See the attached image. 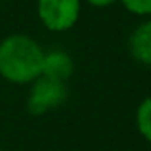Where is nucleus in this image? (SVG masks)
<instances>
[{"label":"nucleus","instance_id":"1","mask_svg":"<svg viewBox=\"0 0 151 151\" xmlns=\"http://www.w3.org/2000/svg\"><path fill=\"white\" fill-rule=\"evenodd\" d=\"M45 53L41 46L23 34H14L0 43V73L14 84H27L41 77Z\"/></svg>","mask_w":151,"mask_h":151},{"label":"nucleus","instance_id":"2","mask_svg":"<svg viewBox=\"0 0 151 151\" xmlns=\"http://www.w3.org/2000/svg\"><path fill=\"white\" fill-rule=\"evenodd\" d=\"M37 13L46 29L60 32L71 29L80 14V0H39Z\"/></svg>","mask_w":151,"mask_h":151},{"label":"nucleus","instance_id":"3","mask_svg":"<svg viewBox=\"0 0 151 151\" xmlns=\"http://www.w3.org/2000/svg\"><path fill=\"white\" fill-rule=\"evenodd\" d=\"M66 94L68 93H66L64 82H57V80L41 77L30 91L29 110H30V114L39 116V114L53 109V107L62 105L66 100Z\"/></svg>","mask_w":151,"mask_h":151},{"label":"nucleus","instance_id":"4","mask_svg":"<svg viewBox=\"0 0 151 151\" xmlns=\"http://www.w3.org/2000/svg\"><path fill=\"white\" fill-rule=\"evenodd\" d=\"M71 73H73V60L68 53L60 50H52L45 53L43 69H41L43 77L57 80V82H64Z\"/></svg>","mask_w":151,"mask_h":151},{"label":"nucleus","instance_id":"5","mask_svg":"<svg viewBox=\"0 0 151 151\" xmlns=\"http://www.w3.org/2000/svg\"><path fill=\"white\" fill-rule=\"evenodd\" d=\"M130 52L139 62L151 66V22L135 29L130 37Z\"/></svg>","mask_w":151,"mask_h":151},{"label":"nucleus","instance_id":"6","mask_svg":"<svg viewBox=\"0 0 151 151\" xmlns=\"http://www.w3.org/2000/svg\"><path fill=\"white\" fill-rule=\"evenodd\" d=\"M137 126L140 133L151 142V98L144 100L137 110Z\"/></svg>","mask_w":151,"mask_h":151},{"label":"nucleus","instance_id":"7","mask_svg":"<svg viewBox=\"0 0 151 151\" xmlns=\"http://www.w3.org/2000/svg\"><path fill=\"white\" fill-rule=\"evenodd\" d=\"M124 7L135 14H151V0H123Z\"/></svg>","mask_w":151,"mask_h":151},{"label":"nucleus","instance_id":"8","mask_svg":"<svg viewBox=\"0 0 151 151\" xmlns=\"http://www.w3.org/2000/svg\"><path fill=\"white\" fill-rule=\"evenodd\" d=\"M87 2L93 6H98V7H105V6H110L112 2H116V0H87Z\"/></svg>","mask_w":151,"mask_h":151}]
</instances>
